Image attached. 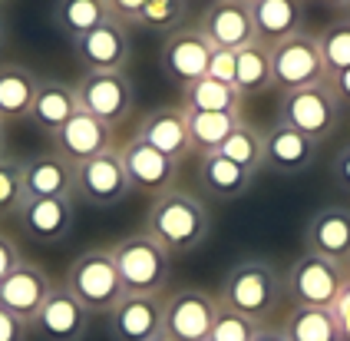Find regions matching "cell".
Listing matches in <instances>:
<instances>
[{
	"label": "cell",
	"mask_w": 350,
	"mask_h": 341,
	"mask_svg": "<svg viewBox=\"0 0 350 341\" xmlns=\"http://www.w3.org/2000/svg\"><path fill=\"white\" fill-rule=\"evenodd\" d=\"M212 216L195 199L192 192H178L169 189L152 199L149 216H146V232L169 252V255H189L202 242L208 239Z\"/></svg>",
	"instance_id": "cell-1"
},
{
	"label": "cell",
	"mask_w": 350,
	"mask_h": 341,
	"mask_svg": "<svg viewBox=\"0 0 350 341\" xmlns=\"http://www.w3.org/2000/svg\"><path fill=\"white\" fill-rule=\"evenodd\" d=\"M218 299L202 288H182L162 301V335L169 341H208Z\"/></svg>",
	"instance_id": "cell-11"
},
{
	"label": "cell",
	"mask_w": 350,
	"mask_h": 341,
	"mask_svg": "<svg viewBox=\"0 0 350 341\" xmlns=\"http://www.w3.org/2000/svg\"><path fill=\"white\" fill-rule=\"evenodd\" d=\"M40 77L23 63H0V123L27 120Z\"/></svg>",
	"instance_id": "cell-27"
},
{
	"label": "cell",
	"mask_w": 350,
	"mask_h": 341,
	"mask_svg": "<svg viewBox=\"0 0 350 341\" xmlns=\"http://www.w3.org/2000/svg\"><path fill=\"white\" fill-rule=\"evenodd\" d=\"M258 328H261V321L248 318L234 308H225L218 301V315H215V325L208 331V341H252Z\"/></svg>",
	"instance_id": "cell-36"
},
{
	"label": "cell",
	"mask_w": 350,
	"mask_h": 341,
	"mask_svg": "<svg viewBox=\"0 0 350 341\" xmlns=\"http://www.w3.org/2000/svg\"><path fill=\"white\" fill-rule=\"evenodd\" d=\"M317 47H321V60H324L327 77L350 70V17L327 23L317 34Z\"/></svg>",
	"instance_id": "cell-34"
},
{
	"label": "cell",
	"mask_w": 350,
	"mask_h": 341,
	"mask_svg": "<svg viewBox=\"0 0 350 341\" xmlns=\"http://www.w3.org/2000/svg\"><path fill=\"white\" fill-rule=\"evenodd\" d=\"M73 90H77L79 110L96 116L106 126L126 120L136 100V90L126 70H86L73 83Z\"/></svg>",
	"instance_id": "cell-7"
},
{
	"label": "cell",
	"mask_w": 350,
	"mask_h": 341,
	"mask_svg": "<svg viewBox=\"0 0 350 341\" xmlns=\"http://www.w3.org/2000/svg\"><path fill=\"white\" fill-rule=\"evenodd\" d=\"M109 252H113L126 295H159L165 288L172 255L149 232H139V236L116 242Z\"/></svg>",
	"instance_id": "cell-4"
},
{
	"label": "cell",
	"mask_w": 350,
	"mask_h": 341,
	"mask_svg": "<svg viewBox=\"0 0 350 341\" xmlns=\"http://www.w3.org/2000/svg\"><path fill=\"white\" fill-rule=\"evenodd\" d=\"M0 3H3V0H0Z\"/></svg>",
	"instance_id": "cell-53"
},
{
	"label": "cell",
	"mask_w": 350,
	"mask_h": 341,
	"mask_svg": "<svg viewBox=\"0 0 350 341\" xmlns=\"http://www.w3.org/2000/svg\"><path fill=\"white\" fill-rule=\"evenodd\" d=\"M205 77L234 86V50H218V47H215L212 60H208V73H205Z\"/></svg>",
	"instance_id": "cell-38"
},
{
	"label": "cell",
	"mask_w": 350,
	"mask_h": 341,
	"mask_svg": "<svg viewBox=\"0 0 350 341\" xmlns=\"http://www.w3.org/2000/svg\"><path fill=\"white\" fill-rule=\"evenodd\" d=\"M317 3H324V7H340L344 0H317Z\"/></svg>",
	"instance_id": "cell-48"
},
{
	"label": "cell",
	"mask_w": 350,
	"mask_h": 341,
	"mask_svg": "<svg viewBox=\"0 0 350 341\" xmlns=\"http://www.w3.org/2000/svg\"><path fill=\"white\" fill-rule=\"evenodd\" d=\"M225 160L238 162L241 169H248L258 176V169L265 166V133L261 129H254L248 126L245 120L234 123V129L228 133V140L221 142V149H218Z\"/></svg>",
	"instance_id": "cell-33"
},
{
	"label": "cell",
	"mask_w": 350,
	"mask_h": 341,
	"mask_svg": "<svg viewBox=\"0 0 350 341\" xmlns=\"http://www.w3.org/2000/svg\"><path fill=\"white\" fill-rule=\"evenodd\" d=\"M122 156V166H126V176L133 182V189H142L149 196H162L175 189V179H178V162L162 156L159 149H152L149 142L133 140L119 149Z\"/></svg>",
	"instance_id": "cell-17"
},
{
	"label": "cell",
	"mask_w": 350,
	"mask_h": 341,
	"mask_svg": "<svg viewBox=\"0 0 350 341\" xmlns=\"http://www.w3.org/2000/svg\"><path fill=\"white\" fill-rule=\"evenodd\" d=\"M7 47V23H3V17H0V50Z\"/></svg>",
	"instance_id": "cell-47"
},
{
	"label": "cell",
	"mask_w": 350,
	"mask_h": 341,
	"mask_svg": "<svg viewBox=\"0 0 350 341\" xmlns=\"http://www.w3.org/2000/svg\"><path fill=\"white\" fill-rule=\"evenodd\" d=\"M50 140H53V153H59L66 162L79 166V162H86V160H93V156H99V153H106V149H113V126H106V123H99L96 116L77 110Z\"/></svg>",
	"instance_id": "cell-18"
},
{
	"label": "cell",
	"mask_w": 350,
	"mask_h": 341,
	"mask_svg": "<svg viewBox=\"0 0 350 341\" xmlns=\"http://www.w3.org/2000/svg\"><path fill=\"white\" fill-rule=\"evenodd\" d=\"M274 86L271 73V47L261 40L248 43L241 50H234V90L241 97L248 93H265Z\"/></svg>",
	"instance_id": "cell-29"
},
{
	"label": "cell",
	"mask_w": 350,
	"mask_h": 341,
	"mask_svg": "<svg viewBox=\"0 0 350 341\" xmlns=\"http://www.w3.org/2000/svg\"><path fill=\"white\" fill-rule=\"evenodd\" d=\"M212 43L202 34V27H178L172 34H165L162 50H159V70L162 77L175 86H189V83L202 80L208 73V60H212Z\"/></svg>",
	"instance_id": "cell-10"
},
{
	"label": "cell",
	"mask_w": 350,
	"mask_h": 341,
	"mask_svg": "<svg viewBox=\"0 0 350 341\" xmlns=\"http://www.w3.org/2000/svg\"><path fill=\"white\" fill-rule=\"evenodd\" d=\"M198 27L208 37V43L218 47V50H241V47L258 40L248 0H215L212 7L202 14Z\"/></svg>",
	"instance_id": "cell-13"
},
{
	"label": "cell",
	"mask_w": 350,
	"mask_h": 341,
	"mask_svg": "<svg viewBox=\"0 0 350 341\" xmlns=\"http://www.w3.org/2000/svg\"><path fill=\"white\" fill-rule=\"evenodd\" d=\"M334 318H337V325H340V338L350 341V275L344 279L340 295H337V301H334Z\"/></svg>",
	"instance_id": "cell-40"
},
{
	"label": "cell",
	"mask_w": 350,
	"mask_h": 341,
	"mask_svg": "<svg viewBox=\"0 0 350 341\" xmlns=\"http://www.w3.org/2000/svg\"><path fill=\"white\" fill-rule=\"evenodd\" d=\"M281 288H284V279L271 262L245 259L228 268V275L221 281V292H218V301L254 321H265L278 308Z\"/></svg>",
	"instance_id": "cell-2"
},
{
	"label": "cell",
	"mask_w": 350,
	"mask_h": 341,
	"mask_svg": "<svg viewBox=\"0 0 350 341\" xmlns=\"http://www.w3.org/2000/svg\"><path fill=\"white\" fill-rule=\"evenodd\" d=\"M185 110H202V113H232L241 116V93L228 86V83H218L212 77H202L185 86Z\"/></svg>",
	"instance_id": "cell-30"
},
{
	"label": "cell",
	"mask_w": 350,
	"mask_h": 341,
	"mask_svg": "<svg viewBox=\"0 0 350 341\" xmlns=\"http://www.w3.org/2000/svg\"><path fill=\"white\" fill-rule=\"evenodd\" d=\"M50 292H53L50 275L40 268L37 262L23 259L7 279L0 281V308H7L20 321L33 325V318L40 315V308H43Z\"/></svg>",
	"instance_id": "cell-12"
},
{
	"label": "cell",
	"mask_w": 350,
	"mask_h": 341,
	"mask_svg": "<svg viewBox=\"0 0 350 341\" xmlns=\"http://www.w3.org/2000/svg\"><path fill=\"white\" fill-rule=\"evenodd\" d=\"M23 205V160L0 156V219L17 216Z\"/></svg>",
	"instance_id": "cell-37"
},
{
	"label": "cell",
	"mask_w": 350,
	"mask_h": 341,
	"mask_svg": "<svg viewBox=\"0 0 350 341\" xmlns=\"http://www.w3.org/2000/svg\"><path fill=\"white\" fill-rule=\"evenodd\" d=\"M162 331V299L159 295H126L109 312L113 341H149Z\"/></svg>",
	"instance_id": "cell-21"
},
{
	"label": "cell",
	"mask_w": 350,
	"mask_h": 341,
	"mask_svg": "<svg viewBox=\"0 0 350 341\" xmlns=\"http://www.w3.org/2000/svg\"><path fill=\"white\" fill-rule=\"evenodd\" d=\"M20 262H23V255H20V245L10 236H3L0 232V281L7 279L14 268H17Z\"/></svg>",
	"instance_id": "cell-41"
},
{
	"label": "cell",
	"mask_w": 350,
	"mask_h": 341,
	"mask_svg": "<svg viewBox=\"0 0 350 341\" xmlns=\"http://www.w3.org/2000/svg\"><path fill=\"white\" fill-rule=\"evenodd\" d=\"M281 331L288 341H344L334 308H294Z\"/></svg>",
	"instance_id": "cell-32"
},
{
	"label": "cell",
	"mask_w": 350,
	"mask_h": 341,
	"mask_svg": "<svg viewBox=\"0 0 350 341\" xmlns=\"http://www.w3.org/2000/svg\"><path fill=\"white\" fill-rule=\"evenodd\" d=\"M182 21H185V0H146L136 27L149 34H172Z\"/></svg>",
	"instance_id": "cell-35"
},
{
	"label": "cell",
	"mask_w": 350,
	"mask_h": 341,
	"mask_svg": "<svg viewBox=\"0 0 350 341\" xmlns=\"http://www.w3.org/2000/svg\"><path fill=\"white\" fill-rule=\"evenodd\" d=\"M317 146L321 142H314L311 136L297 133L288 123L274 120L265 129V166L281 176H297L317 160Z\"/></svg>",
	"instance_id": "cell-20"
},
{
	"label": "cell",
	"mask_w": 350,
	"mask_h": 341,
	"mask_svg": "<svg viewBox=\"0 0 350 341\" xmlns=\"http://www.w3.org/2000/svg\"><path fill=\"white\" fill-rule=\"evenodd\" d=\"M248 3H254V0H248Z\"/></svg>",
	"instance_id": "cell-52"
},
{
	"label": "cell",
	"mask_w": 350,
	"mask_h": 341,
	"mask_svg": "<svg viewBox=\"0 0 350 341\" xmlns=\"http://www.w3.org/2000/svg\"><path fill=\"white\" fill-rule=\"evenodd\" d=\"M278 120L294 126L304 136H311L314 142H324L340 126V100L334 97L327 80L301 86V90H288L278 100Z\"/></svg>",
	"instance_id": "cell-5"
},
{
	"label": "cell",
	"mask_w": 350,
	"mask_h": 341,
	"mask_svg": "<svg viewBox=\"0 0 350 341\" xmlns=\"http://www.w3.org/2000/svg\"><path fill=\"white\" fill-rule=\"evenodd\" d=\"M129 192H133V182L126 176L122 156L116 149H106L93 160L79 162L77 173H73V196L83 199L86 205L109 209V205L126 199Z\"/></svg>",
	"instance_id": "cell-9"
},
{
	"label": "cell",
	"mask_w": 350,
	"mask_h": 341,
	"mask_svg": "<svg viewBox=\"0 0 350 341\" xmlns=\"http://www.w3.org/2000/svg\"><path fill=\"white\" fill-rule=\"evenodd\" d=\"M109 17L113 14H109V3L106 0H57L53 3V14H50L53 27L70 43L77 40V37H83V34H90V30H96L99 23H106Z\"/></svg>",
	"instance_id": "cell-28"
},
{
	"label": "cell",
	"mask_w": 350,
	"mask_h": 341,
	"mask_svg": "<svg viewBox=\"0 0 350 341\" xmlns=\"http://www.w3.org/2000/svg\"><path fill=\"white\" fill-rule=\"evenodd\" d=\"M136 140L149 142L152 149H159L162 156L182 162L189 153H192V140H189V126H185V113L182 106H162V110H152L146 113L142 123L136 129Z\"/></svg>",
	"instance_id": "cell-22"
},
{
	"label": "cell",
	"mask_w": 350,
	"mask_h": 341,
	"mask_svg": "<svg viewBox=\"0 0 350 341\" xmlns=\"http://www.w3.org/2000/svg\"><path fill=\"white\" fill-rule=\"evenodd\" d=\"M20 229L33 242L43 245H57L73 232V219H77V205L73 196H50V199H23L17 209Z\"/></svg>",
	"instance_id": "cell-15"
},
{
	"label": "cell",
	"mask_w": 350,
	"mask_h": 341,
	"mask_svg": "<svg viewBox=\"0 0 350 341\" xmlns=\"http://www.w3.org/2000/svg\"><path fill=\"white\" fill-rule=\"evenodd\" d=\"M149 341H169V338H165V335H162V331H159L156 338H149Z\"/></svg>",
	"instance_id": "cell-50"
},
{
	"label": "cell",
	"mask_w": 350,
	"mask_h": 341,
	"mask_svg": "<svg viewBox=\"0 0 350 341\" xmlns=\"http://www.w3.org/2000/svg\"><path fill=\"white\" fill-rule=\"evenodd\" d=\"M327 86L334 90V97L340 100V106H344V103H350V70H344V73H334V77H327Z\"/></svg>",
	"instance_id": "cell-44"
},
{
	"label": "cell",
	"mask_w": 350,
	"mask_h": 341,
	"mask_svg": "<svg viewBox=\"0 0 350 341\" xmlns=\"http://www.w3.org/2000/svg\"><path fill=\"white\" fill-rule=\"evenodd\" d=\"M106 3H109V14H113L119 23H126V27H136L139 14H142V7H146V0H106Z\"/></svg>",
	"instance_id": "cell-39"
},
{
	"label": "cell",
	"mask_w": 350,
	"mask_h": 341,
	"mask_svg": "<svg viewBox=\"0 0 350 341\" xmlns=\"http://www.w3.org/2000/svg\"><path fill=\"white\" fill-rule=\"evenodd\" d=\"M347 275H350V265H347Z\"/></svg>",
	"instance_id": "cell-51"
},
{
	"label": "cell",
	"mask_w": 350,
	"mask_h": 341,
	"mask_svg": "<svg viewBox=\"0 0 350 341\" xmlns=\"http://www.w3.org/2000/svg\"><path fill=\"white\" fill-rule=\"evenodd\" d=\"M7 123H0V156H3V149H7V129H3Z\"/></svg>",
	"instance_id": "cell-46"
},
{
	"label": "cell",
	"mask_w": 350,
	"mask_h": 341,
	"mask_svg": "<svg viewBox=\"0 0 350 341\" xmlns=\"http://www.w3.org/2000/svg\"><path fill=\"white\" fill-rule=\"evenodd\" d=\"M63 285L90 315H109L126 299V288H122V279H119V268L109 249H90L79 259H73Z\"/></svg>",
	"instance_id": "cell-3"
},
{
	"label": "cell",
	"mask_w": 350,
	"mask_h": 341,
	"mask_svg": "<svg viewBox=\"0 0 350 341\" xmlns=\"http://www.w3.org/2000/svg\"><path fill=\"white\" fill-rule=\"evenodd\" d=\"M77 110H79V100H77L73 83L40 80L37 97H33V106H30V116H27V120H33V126H37L40 133L53 136Z\"/></svg>",
	"instance_id": "cell-25"
},
{
	"label": "cell",
	"mask_w": 350,
	"mask_h": 341,
	"mask_svg": "<svg viewBox=\"0 0 350 341\" xmlns=\"http://www.w3.org/2000/svg\"><path fill=\"white\" fill-rule=\"evenodd\" d=\"M73 173L77 166L59 153H37L23 160V199H50V196H73Z\"/></svg>",
	"instance_id": "cell-23"
},
{
	"label": "cell",
	"mask_w": 350,
	"mask_h": 341,
	"mask_svg": "<svg viewBox=\"0 0 350 341\" xmlns=\"http://www.w3.org/2000/svg\"><path fill=\"white\" fill-rule=\"evenodd\" d=\"M33 328L43 341H83L90 328V312L70 295L66 285H53L40 315L33 318Z\"/></svg>",
	"instance_id": "cell-19"
},
{
	"label": "cell",
	"mask_w": 350,
	"mask_h": 341,
	"mask_svg": "<svg viewBox=\"0 0 350 341\" xmlns=\"http://www.w3.org/2000/svg\"><path fill=\"white\" fill-rule=\"evenodd\" d=\"M252 17L254 37L274 47L304 30V0H254Z\"/></svg>",
	"instance_id": "cell-24"
},
{
	"label": "cell",
	"mask_w": 350,
	"mask_h": 341,
	"mask_svg": "<svg viewBox=\"0 0 350 341\" xmlns=\"http://www.w3.org/2000/svg\"><path fill=\"white\" fill-rule=\"evenodd\" d=\"M331 176L334 182L344 189V192H350V142L334 156V166H331Z\"/></svg>",
	"instance_id": "cell-43"
},
{
	"label": "cell",
	"mask_w": 350,
	"mask_h": 341,
	"mask_svg": "<svg viewBox=\"0 0 350 341\" xmlns=\"http://www.w3.org/2000/svg\"><path fill=\"white\" fill-rule=\"evenodd\" d=\"M252 341H288V335H284L281 328H265V325H261V328L254 331Z\"/></svg>",
	"instance_id": "cell-45"
},
{
	"label": "cell",
	"mask_w": 350,
	"mask_h": 341,
	"mask_svg": "<svg viewBox=\"0 0 350 341\" xmlns=\"http://www.w3.org/2000/svg\"><path fill=\"white\" fill-rule=\"evenodd\" d=\"M271 73H274V86H281V93L327 80V70H324V60H321V47H317V34L301 30V34H294L288 40L274 43Z\"/></svg>",
	"instance_id": "cell-8"
},
{
	"label": "cell",
	"mask_w": 350,
	"mask_h": 341,
	"mask_svg": "<svg viewBox=\"0 0 350 341\" xmlns=\"http://www.w3.org/2000/svg\"><path fill=\"white\" fill-rule=\"evenodd\" d=\"M304 245L308 252L334 262L347 272L350 265V209L344 205H324L317 209L304 225Z\"/></svg>",
	"instance_id": "cell-14"
},
{
	"label": "cell",
	"mask_w": 350,
	"mask_h": 341,
	"mask_svg": "<svg viewBox=\"0 0 350 341\" xmlns=\"http://www.w3.org/2000/svg\"><path fill=\"white\" fill-rule=\"evenodd\" d=\"M198 182L205 192H212L215 199H241L254 186V173L241 169L238 162L225 160L221 153H205L198 160Z\"/></svg>",
	"instance_id": "cell-26"
},
{
	"label": "cell",
	"mask_w": 350,
	"mask_h": 341,
	"mask_svg": "<svg viewBox=\"0 0 350 341\" xmlns=\"http://www.w3.org/2000/svg\"><path fill=\"white\" fill-rule=\"evenodd\" d=\"M185 126H189V140H192V149H198L202 156L205 153H218L221 142L228 140V133L234 129V123L241 116H232V113H202V110H185Z\"/></svg>",
	"instance_id": "cell-31"
},
{
	"label": "cell",
	"mask_w": 350,
	"mask_h": 341,
	"mask_svg": "<svg viewBox=\"0 0 350 341\" xmlns=\"http://www.w3.org/2000/svg\"><path fill=\"white\" fill-rule=\"evenodd\" d=\"M27 321L10 315L7 308H0V341H27Z\"/></svg>",
	"instance_id": "cell-42"
},
{
	"label": "cell",
	"mask_w": 350,
	"mask_h": 341,
	"mask_svg": "<svg viewBox=\"0 0 350 341\" xmlns=\"http://www.w3.org/2000/svg\"><path fill=\"white\" fill-rule=\"evenodd\" d=\"M129 50H133L129 27L119 23L116 17H109L106 23H99L96 30L73 40V53L86 70H126Z\"/></svg>",
	"instance_id": "cell-16"
},
{
	"label": "cell",
	"mask_w": 350,
	"mask_h": 341,
	"mask_svg": "<svg viewBox=\"0 0 350 341\" xmlns=\"http://www.w3.org/2000/svg\"><path fill=\"white\" fill-rule=\"evenodd\" d=\"M347 272L334 262L304 252L284 272V292L291 295L294 308H334Z\"/></svg>",
	"instance_id": "cell-6"
},
{
	"label": "cell",
	"mask_w": 350,
	"mask_h": 341,
	"mask_svg": "<svg viewBox=\"0 0 350 341\" xmlns=\"http://www.w3.org/2000/svg\"><path fill=\"white\" fill-rule=\"evenodd\" d=\"M340 10H344V14L350 17V0H344V3H340Z\"/></svg>",
	"instance_id": "cell-49"
}]
</instances>
